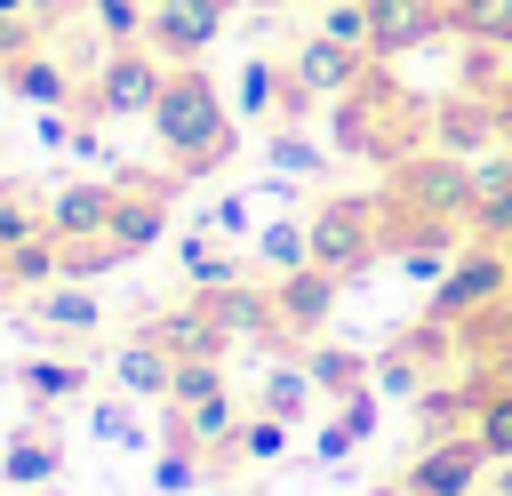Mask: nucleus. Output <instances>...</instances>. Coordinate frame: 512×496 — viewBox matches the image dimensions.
<instances>
[{
    "label": "nucleus",
    "instance_id": "nucleus-15",
    "mask_svg": "<svg viewBox=\"0 0 512 496\" xmlns=\"http://www.w3.org/2000/svg\"><path fill=\"white\" fill-rule=\"evenodd\" d=\"M144 336H152L168 360H224V344H232L200 296H192V304H168V312H152V320H144Z\"/></svg>",
    "mask_w": 512,
    "mask_h": 496
},
{
    "label": "nucleus",
    "instance_id": "nucleus-10",
    "mask_svg": "<svg viewBox=\"0 0 512 496\" xmlns=\"http://www.w3.org/2000/svg\"><path fill=\"white\" fill-rule=\"evenodd\" d=\"M160 232H168V184H152V176H120V200H112L104 240H112L120 256H144V248H160Z\"/></svg>",
    "mask_w": 512,
    "mask_h": 496
},
{
    "label": "nucleus",
    "instance_id": "nucleus-11",
    "mask_svg": "<svg viewBox=\"0 0 512 496\" xmlns=\"http://www.w3.org/2000/svg\"><path fill=\"white\" fill-rule=\"evenodd\" d=\"M368 24H376V32H368V56H376V64L448 40V8H432V0H368Z\"/></svg>",
    "mask_w": 512,
    "mask_h": 496
},
{
    "label": "nucleus",
    "instance_id": "nucleus-36",
    "mask_svg": "<svg viewBox=\"0 0 512 496\" xmlns=\"http://www.w3.org/2000/svg\"><path fill=\"white\" fill-rule=\"evenodd\" d=\"M88 432H96L104 448H144V424H136L128 392H120V400H96V408H88Z\"/></svg>",
    "mask_w": 512,
    "mask_h": 496
},
{
    "label": "nucleus",
    "instance_id": "nucleus-31",
    "mask_svg": "<svg viewBox=\"0 0 512 496\" xmlns=\"http://www.w3.org/2000/svg\"><path fill=\"white\" fill-rule=\"evenodd\" d=\"M464 240H488V248H504V240H512V184L472 192V208H464Z\"/></svg>",
    "mask_w": 512,
    "mask_h": 496
},
{
    "label": "nucleus",
    "instance_id": "nucleus-25",
    "mask_svg": "<svg viewBox=\"0 0 512 496\" xmlns=\"http://www.w3.org/2000/svg\"><path fill=\"white\" fill-rule=\"evenodd\" d=\"M480 400H472V440L488 448V464H512V376H496V384H472Z\"/></svg>",
    "mask_w": 512,
    "mask_h": 496
},
{
    "label": "nucleus",
    "instance_id": "nucleus-2",
    "mask_svg": "<svg viewBox=\"0 0 512 496\" xmlns=\"http://www.w3.org/2000/svg\"><path fill=\"white\" fill-rule=\"evenodd\" d=\"M424 136H432V104L424 96H408V88H392L384 72H368L352 96H336V144L344 152H360V160H408V152H424Z\"/></svg>",
    "mask_w": 512,
    "mask_h": 496
},
{
    "label": "nucleus",
    "instance_id": "nucleus-5",
    "mask_svg": "<svg viewBox=\"0 0 512 496\" xmlns=\"http://www.w3.org/2000/svg\"><path fill=\"white\" fill-rule=\"evenodd\" d=\"M160 80H168V64H160L152 48H112L96 72H80V104H72V120H152Z\"/></svg>",
    "mask_w": 512,
    "mask_h": 496
},
{
    "label": "nucleus",
    "instance_id": "nucleus-3",
    "mask_svg": "<svg viewBox=\"0 0 512 496\" xmlns=\"http://www.w3.org/2000/svg\"><path fill=\"white\" fill-rule=\"evenodd\" d=\"M376 200H384V240L400 224H464V208H472V160L424 144V152H408V160L384 168Z\"/></svg>",
    "mask_w": 512,
    "mask_h": 496
},
{
    "label": "nucleus",
    "instance_id": "nucleus-13",
    "mask_svg": "<svg viewBox=\"0 0 512 496\" xmlns=\"http://www.w3.org/2000/svg\"><path fill=\"white\" fill-rule=\"evenodd\" d=\"M0 88H8L24 112H48V104H64V112H72V104H80V72H72L48 40H40L32 56H16V64H0Z\"/></svg>",
    "mask_w": 512,
    "mask_h": 496
},
{
    "label": "nucleus",
    "instance_id": "nucleus-8",
    "mask_svg": "<svg viewBox=\"0 0 512 496\" xmlns=\"http://www.w3.org/2000/svg\"><path fill=\"white\" fill-rule=\"evenodd\" d=\"M336 272H320V264H304V272H280L272 280V336H288V344H304V336H320L328 328V312H336Z\"/></svg>",
    "mask_w": 512,
    "mask_h": 496
},
{
    "label": "nucleus",
    "instance_id": "nucleus-19",
    "mask_svg": "<svg viewBox=\"0 0 512 496\" xmlns=\"http://www.w3.org/2000/svg\"><path fill=\"white\" fill-rule=\"evenodd\" d=\"M168 376H176V360H168V352H160L144 328H136V336L112 352V384H120L128 400H168Z\"/></svg>",
    "mask_w": 512,
    "mask_h": 496
},
{
    "label": "nucleus",
    "instance_id": "nucleus-6",
    "mask_svg": "<svg viewBox=\"0 0 512 496\" xmlns=\"http://www.w3.org/2000/svg\"><path fill=\"white\" fill-rule=\"evenodd\" d=\"M504 296H512V256H504V248H488V240H464V256L448 264V280L432 288V304H424V312L456 328V320L496 312Z\"/></svg>",
    "mask_w": 512,
    "mask_h": 496
},
{
    "label": "nucleus",
    "instance_id": "nucleus-39",
    "mask_svg": "<svg viewBox=\"0 0 512 496\" xmlns=\"http://www.w3.org/2000/svg\"><path fill=\"white\" fill-rule=\"evenodd\" d=\"M48 40V24L40 16H0V64H16V56H32Z\"/></svg>",
    "mask_w": 512,
    "mask_h": 496
},
{
    "label": "nucleus",
    "instance_id": "nucleus-16",
    "mask_svg": "<svg viewBox=\"0 0 512 496\" xmlns=\"http://www.w3.org/2000/svg\"><path fill=\"white\" fill-rule=\"evenodd\" d=\"M432 136L456 160H480V144H496V96H440L432 104Z\"/></svg>",
    "mask_w": 512,
    "mask_h": 496
},
{
    "label": "nucleus",
    "instance_id": "nucleus-1",
    "mask_svg": "<svg viewBox=\"0 0 512 496\" xmlns=\"http://www.w3.org/2000/svg\"><path fill=\"white\" fill-rule=\"evenodd\" d=\"M152 144L176 160V176H216V168L240 152L232 104H224V88H216L200 64H168L160 104H152Z\"/></svg>",
    "mask_w": 512,
    "mask_h": 496
},
{
    "label": "nucleus",
    "instance_id": "nucleus-41",
    "mask_svg": "<svg viewBox=\"0 0 512 496\" xmlns=\"http://www.w3.org/2000/svg\"><path fill=\"white\" fill-rule=\"evenodd\" d=\"M64 152H72V160H96V168H104V144H96V120H80V128H72V144H64Z\"/></svg>",
    "mask_w": 512,
    "mask_h": 496
},
{
    "label": "nucleus",
    "instance_id": "nucleus-33",
    "mask_svg": "<svg viewBox=\"0 0 512 496\" xmlns=\"http://www.w3.org/2000/svg\"><path fill=\"white\" fill-rule=\"evenodd\" d=\"M200 464H208V456H200L192 440H160V456H152V488H160V496H192V488H200Z\"/></svg>",
    "mask_w": 512,
    "mask_h": 496
},
{
    "label": "nucleus",
    "instance_id": "nucleus-22",
    "mask_svg": "<svg viewBox=\"0 0 512 496\" xmlns=\"http://www.w3.org/2000/svg\"><path fill=\"white\" fill-rule=\"evenodd\" d=\"M280 80H288V64L280 56H248L240 64V80H232V120H280Z\"/></svg>",
    "mask_w": 512,
    "mask_h": 496
},
{
    "label": "nucleus",
    "instance_id": "nucleus-23",
    "mask_svg": "<svg viewBox=\"0 0 512 496\" xmlns=\"http://www.w3.org/2000/svg\"><path fill=\"white\" fill-rule=\"evenodd\" d=\"M200 304L216 312V328H224V336H272V288L232 280V288H208Z\"/></svg>",
    "mask_w": 512,
    "mask_h": 496
},
{
    "label": "nucleus",
    "instance_id": "nucleus-37",
    "mask_svg": "<svg viewBox=\"0 0 512 496\" xmlns=\"http://www.w3.org/2000/svg\"><path fill=\"white\" fill-rule=\"evenodd\" d=\"M200 224L224 232V240H248V232H256V192H216V200L200 208Z\"/></svg>",
    "mask_w": 512,
    "mask_h": 496
},
{
    "label": "nucleus",
    "instance_id": "nucleus-44",
    "mask_svg": "<svg viewBox=\"0 0 512 496\" xmlns=\"http://www.w3.org/2000/svg\"><path fill=\"white\" fill-rule=\"evenodd\" d=\"M0 16H32V0H0Z\"/></svg>",
    "mask_w": 512,
    "mask_h": 496
},
{
    "label": "nucleus",
    "instance_id": "nucleus-12",
    "mask_svg": "<svg viewBox=\"0 0 512 496\" xmlns=\"http://www.w3.org/2000/svg\"><path fill=\"white\" fill-rule=\"evenodd\" d=\"M112 200H120V184H104V176H72V184H56L48 192V232L72 248V240H104V224H112Z\"/></svg>",
    "mask_w": 512,
    "mask_h": 496
},
{
    "label": "nucleus",
    "instance_id": "nucleus-27",
    "mask_svg": "<svg viewBox=\"0 0 512 496\" xmlns=\"http://www.w3.org/2000/svg\"><path fill=\"white\" fill-rule=\"evenodd\" d=\"M304 368H312V384H320L328 400H344V392L376 384V360H360V352H344V344H312V352H304Z\"/></svg>",
    "mask_w": 512,
    "mask_h": 496
},
{
    "label": "nucleus",
    "instance_id": "nucleus-17",
    "mask_svg": "<svg viewBox=\"0 0 512 496\" xmlns=\"http://www.w3.org/2000/svg\"><path fill=\"white\" fill-rule=\"evenodd\" d=\"M176 264H184L192 296H208V288H232V280H240V256H232V240H224V232H208L200 216L176 232Z\"/></svg>",
    "mask_w": 512,
    "mask_h": 496
},
{
    "label": "nucleus",
    "instance_id": "nucleus-38",
    "mask_svg": "<svg viewBox=\"0 0 512 496\" xmlns=\"http://www.w3.org/2000/svg\"><path fill=\"white\" fill-rule=\"evenodd\" d=\"M424 384H432V368H424V360H408L400 344H392V352L376 360V392H384V400H416Z\"/></svg>",
    "mask_w": 512,
    "mask_h": 496
},
{
    "label": "nucleus",
    "instance_id": "nucleus-42",
    "mask_svg": "<svg viewBox=\"0 0 512 496\" xmlns=\"http://www.w3.org/2000/svg\"><path fill=\"white\" fill-rule=\"evenodd\" d=\"M32 16H40V24H48V32H56V24H64V16H80V0H32Z\"/></svg>",
    "mask_w": 512,
    "mask_h": 496
},
{
    "label": "nucleus",
    "instance_id": "nucleus-20",
    "mask_svg": "<svg viewBox=\"0 0 512 496\" xmlns=\"http://www.w3.org/2000/svg\"><path fill=\"white\" fill-rule=\"evenodd\" d=\"M240 424H248V416H240V400H232V392H216V400L184 408V440H192L208 464H232V456H240Z\"/></svg>",
    "mask_w": 512,
    "mask_h": 496
},
{
    "label": "nucleus",
    "instance_id": "nucleus-35",
    "mask_svg": "<svg viewBox=\"0 0 512 496\" xmlns=\"http://www.w3.org/2000/svg\"><path fill=\"white\" fill-rule=\"evenodd\" d=\"M312 32H328V40H344V48H360L368 56V0H320V16H312Z\"/></svg>",
    "mask_w": 512,
    "mask_h": 496
},
{
    "label": "nucleus",
    "instance_id": "nucleus-34",
    "mask_svg": "<svg viewBox=\"0 0 512 496\" xmlns=\"http://www.w3.org/2000/svg\"><path fill=\"white\" fill-rule=\"evenodd\" d=\"M288 432H296L288 416H272V408H256V416L240 424V464H280V456H288Z\"/></svg>",
    "mask_w": 512,
    "mask_h": 496
},
{
    "label": "nucleus",
    "instance_id": "nucleus-4",
    "mask_svg": "<svg viewBox=\"0 0 512 496\" xmlns=\"http://www.w3.org/2000/svg\"><path fill=\"white\" fill-rule=\"evenodd\" d=\"M304 224H312V264L336 272V280L368 272V264L392 248V240H384V200H368V192H336V200H320Z\"/></svg>",
    "mask_w": 512,
    "mask_h": 496
},
{
    "label": "nucleus",
    "instance_id": "nucleus-26",
    "mask_svg": "<svg viewBox=\"0 0 512 496\" xmlns=\"http://www.w3.org/2000/svg\"><path fill=\"white\" fill-rule=\"evenodd\" d=\"M144 8L152 0H80V24L96 48H144Z\"/></svg>",
    "mask_w": 512,
    "mask_h": 496
},
{
    "label": "nucleus",
    "instance_id": "nucleus-45",
    "mask_svg": "<svg viewBox=\"0 0 512 496\" xmlns=\"http://www.w3.org/2000/svg\"><path fill=\"white\" fill-rule=\"evenodd\" d=\"M376 496H408V488H376Z\"/></svg>",
    "mask_w": 512,
    "mask_h": 496
},
{
    "label": "nucleus",
    "instance_id": "nucleus-14",
    "mask_svg": "<svg viewBox=\"0 0 512 496\" xmlns=\"http://www.w3.org/2000/svg\"><path fill=\"white\" fill-rule=\"evenodd\" d=\"M24 328H48V336H96V328H104V296H96L88 280H48V288H32Z\"/></svg>",
    "mask_w": 512,
    "mask_h": 496
},
{
    "label": "nucleus",
    "instance_id": "nucleus-30",
    "mask_svg": "<svg viewBox=\"0 0 512 496\" xmlns=\"http://www.w3.org/2000/svg\"><path fill=\"white\" fill-rule=\"evenodd\" d=\"M264 160H272V176H296V184L328 168V152H320L304 128H288V120H272V144H264Z\"/></svg>",
    "mask_w": 512,
    "mask_h": 496
},
{
    "label": "nucleus",
    "instance_id": "nucleus-29",
    "mask_svg": "<svg viewBox=\"0 0 512 496\" xmlns=\"http://www.w3.org/2000/svg\"><path fill=\"white\" fill-rule=\"evenodd\" d=\"M312 400H320V384H312V368H304V360H272V368H264V408H272V416H288V424H296Z\"/></svg>",
    "mask_w": 512,
    "mask_h": 496
},
{
    "label": "nucleus",
    "instance_id": "nucleus-18",
    "mask_svg": "<svg viewBox=\"0 0 512 496\" xmlns=\"http://www.w3.org/2000/svg\"><path fill=\"white\" fill-rule=\"evenodd\" d=\"M56 472H64V448H56V432H48L40 416H32L24 432H8V448H0V480H8V488H48Z\"/></svg>",
    "mask_w": 512,
    "mask_h": 496
},
{
    "label": "nucleus",
    "instance_id": "nucleus-43",
    "mask_svg": "<svg viewBox=\"0 0 512 496\" xmlns=\"http://www.w3.org/2000/svg\"><path fill=\"white\" fill-rule=\"evenodd\" d=\"M488 496H512V464H488Z\"/></svg>",
    "mask_w": 512,
    "mask_h": 496
},
{
    "label": "nucleus",
    "instance_id": "nucleus-7",
    "mask_svg": "<svg viewBox=\"0 0 512 496\" xmlns=\"http://www.w3.org/2000/svg\"><path fill=\"white\" fill-rule=\"evenodd\" d=\"M400 488H408V496H480V488H488V448L472 440V424L448 432V440H424V448L408 456Z\"/></svg>",
    "mask_w": 512,
    "mask_h": 496
},
{
    "label": "nucleus",
    "instance_id": "nucleus-9",
    "mask_svg": "<svg viewBox=\"0 0 512 496\" xmlns=\"http://www.w3.org/2000/svg\"><path fill=\"white\" fill-rule=\"evenodd\" d=\"M368 64L376 56H360V48H344V40H328V32H304L296 48H288V72L320 96V104H336V96H352L360 80H368Z\"/></svg>",
    "mask_w": 512,
    "mask_h": 496
},
{
    "label": "nucleus",
    "instance_id": "nucleus-24",
    "mask_svg": "<svg viewBox=\"0 0 512 496\" xmlns=\"http://www.w3.org/2000/svg\"><path fill=\"white\" fill-rule=\"evenodd\" d=\"M248 248H256L264 272H304V264H312V224H304V216H272V224L248 232Z\"/></svg>",
    "mask_w": 512,
    "mask_h": 496
},
{
    "label": "nucleus",
    "instance_id": "nucleus-32",
    "mask_svg": "<svg viewBox=\"0 0 512 496\" xmlns=\"http://www.w3.org/2000/svg\"><path fill=\"white\" fill-rule=\"evenodd\" d=\"M216 392H232V384H224V360H176L160 408H200V400H216Z\"/></svg>",
    "mask_w": 512,
    "mask_h": 496
},
{
    "label": "nucleus",
    "instance_id": "nucleus-21",
    "mask_svg": "<svg viewBox=\"0 0 512 496\" xmlns=\"http://www.w3.org/2000/svg\"><path fill=\"white\" fill-rule=\"evenodd\" d=\"M8 376H16V392L32 400V416H40V408H64V400L88 392V368H80V360H16Z\"/></svg>",
    "mask_w": 512,
    "mask_h": 496
},
{
    "label": "nucleus",
    "instance_id": "nucleus-40",
    "mask_svg": "<svg viewBox=\"0 0 512 496\" xmlns=\"http://www.w3.org/2000/svg\"><path fill=\"white\" fill-rule=\"evenodd\" d=\"M352 448H360V440H352V432H344L336 416H328V424H320V440H312V456H320V464H344Z\"/></svg>",
    "mask_w": 512,
    "mask_h": 496
},
{
    "label": "nucleus",
    "instance_id": "nucleus-28",
    "mask_svg": "<svg viewBox=\"0 0 512 496\" xmlns=\"http://www.w3.org/2000/svg\"><path fill=\"white\" fill-rule=\"evenodd\" d=\"M448 32H456V40L512 48V0H448Z\"/></svg>",
    "mask_w": 512,
    "mask_h": 496
}]
</instances>
